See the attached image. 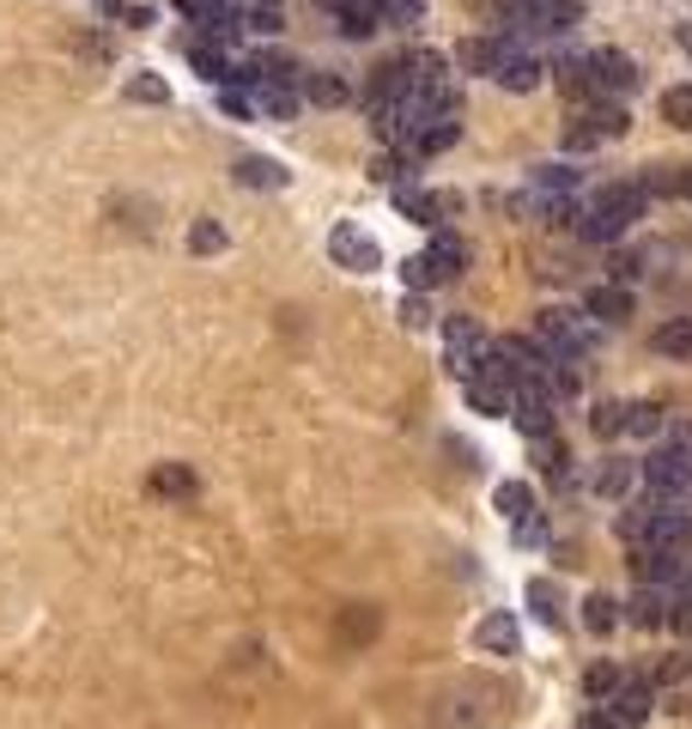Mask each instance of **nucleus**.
<instances>
[{"instance_id": "f257e3e1", "label": "nucleus", "mask_w": 692, "mask_h": 729, "mask_svg": "<svg viewBox=\"0 0 692 729\" xmlns=\"http://www.w3.org/2000/svg\"><path fill=\"white\" fill-rule=\"evenodd\" d=\"M535 340L553 352L559 365H577L589 347H595V328L583 323L577 311H541V323H535Z\"/></svg>"}, {"instance_id": "f03ea898", "label": "nucleus", "mask_w": 692, "mask_h": 729, "mask_svg": "<svg viewBox=\"0 0 692 729\" xmlns=\"http://www.w3.org/2000/svg\"><path fill=\"white\" fill-rule=\"evenodd\" d=\"M638 474L650 481L656 498H680L692 486V450H680V444H656V450L638 462Z\"/></svg>"}, {"instance_id": "7ed1b4c3", "label": "nucleus", "mask_w": 692, "mask_h": 729, "mask_svg": "<svg viewBox=\"0 0 692 729\" xmlns=\"http://www.w3.org/2000/svg\"><path fill=\"white\" fill-rule=\"evenodd\" d=\"M328 256H334V268H347V273H377L383 268V244L353 220H340L334 232H328Z\"/></svg>"}, {"instance_id": "20e7f679", "label": "nucleus", "mask_w": 692, "mask_h": 729, "mask_svg": "<svg viewBox=\"0 0 692 729\" xmlns=\"http://www.w3.org/2000/svg\"><path fill=\"white\" fill-rule=\"evenodd\" d=\"M638 547H656V553H692V511L674 505V498H656L650 529H644Z\"/></svg>"}, {"instance_id": "39448f33", "label": "nucleus", "mask_w": 692, "mask_h": 729, "mask_svg": "<svg viewBox=\"0 0 692 729\" xmlns=\"http://www.w3.org/2000/svg\"><path fill=\"white\" fill-rule=\"evenodd\" d=\"M395 208H401L413 225L444 232V225L462 213V195H456V189H395Z\"/></svg>"}, {"instance_id": "423d86ee", "label": "nucleus", "mask_w": 692, "mask_h": 729, "mask_svg": "<svg viewBox=\"0 0 692 729\" xmlns=\"http://www.w3.org/2000/svg\"><path fill=\"white\" fill-rule=\"evenodd\" d=\"M589 79H595V98H626L632 86H638V61H632L626 49H595L589 55Z\"/></svg>"}, {"instance_id": "0eeeda50", "label": "nucleus", "mask_w": 692, "mask_h": 729, "mask_svg": "<svg viewBox=\"0 0 692 729\" xmlns=\"http://www.w3.org/2000/svg\"><path fill=\"white\" fill-rule=\"evenodd\" d=\"M517 49H523V43H510L504 31H498V37H468L456 49V67H462V74H492L498 79V67H504Z\"/></svg>"}, {"instance_id": "6e6552de", "label": "nucleus", "mask_w": 692, "mask_h": 729, "mask_svg": "<svg viewBox=\"0 0 692 729\" xmlns=\"http://www.w3.org/2000/svg\"><path fill=\"white\" fill-rule=\"evenodd\" d=\"M553 414H559V407H553L547 395L535 390V383H523V390L510 395V419H517L529 438H553Z\"/></svg>"}, {"instance_id": "1a4fd4ad", "label": "nucleus", "mask_w": 692, "mask_h": 729, "mask_svg": "<svg viewBox=\"0 0 692 729\" xmlns=\"http://www.w3.org/2000/svg\"><path fill=\"white\" fill-rule=\"evenodd\" d=\"M444 335H450V365H456L462 378H468V371H474V359H480V352L492 347V340H486V328L474 323V316H450V323H444Z\"/></svg>"}, {"instance_id": "9d476101", "label": "nucleus", "mask_w": 692, "mask_h": 729, "mask_svg": "<svg viewBox=\"0 0 692 729\" xmlns=\"http://www.w3.org/2000/svg\"><path fill=\"white\" fill-rule=\"evenodd\" d=\"M583 311L595 316L601 328H626L632 323V292L614 287V280H608V287H589L583 292Z\"/></svg>"}, {"instance_id": "9b49d317", "label": "nucleus", "mask_w": 692, "mask_h": 729, "mask_svg": "<svg viewBox=\"0 0 692 729\" xmlns=\"http://www.w3.org/2000/svg\"><path fill=\"white\" fill-rule=\"evenodd\" d=\"M577 189H583V170H571V165H541L529 177V195L535 201H577Z\"/></svg>"}, {"instance_id": "f8f14e48", "label": "nucleus", "mask_w": 692, "mask_h": 729, "mask_svg": "<svg viewBox=\"0 0 692 729\" xmlns=\"http://www.w3.org/2000/svg\"><path fill=\"white\" fill-rule=\"evenodd\" d=\"M474 644L480 651H492V657H517V644H523V632H517V614H486L480 626H474Z\"/></svg>"}, {"instance_id": "ddd939ff", "label": "nucleus", "mask_w": 692, "mask_h": 729, "mask_svg": "<svg viewBox=\"0 0 692 729\" xmlns=\"http://www.w3.org/2000/svg\"><path fill=\"white\" fill-rule=\"evenodd\" d=\"M632 232V220H620V213H608L601 201H589L583 213H577V237H589V244H620V237Z\"/></svg>"}, {"instance_id": "4468645a", "label": "nucleus", "mask_w": 692, "mask_h": 729, "mask_svg": "<svg viewBox=\"0 0 692 729\" xmlns=\"http://www.w3.org/2000/svg\"><path fill=\"white\" fill-rule=\"evenodd\" d=\"M298 91H304V98H310V104H322V110L347 104V79H340L334 67H304Z\"/></svg>"}, {"instance_id": "2eb2a0df", "label": "nucleus", "mask_w": 692, "mask_h": 729, "mask_svg": "<svg viewBox=\"0 0 692 729\" xmlns=\"http://www.w3.org/2000/svg\"><path fill=\"white\" fill-rule=\"evenodd\" d=\"M237 182H243V189H286V182H292V170L280 165V158L249 153V158H237Z\"/></svg>"}, {"instance_id": "dca6fc26", "label": "nucleus", "mask_w": 692, "mask_h": 729, "mask_svg": "<svg viewBox=\"0 0 692 729\" xmlns=\"http://www.w3.org/2000/svg\"><path fill=\"white\" fill-rule=\"evenodd\" d=\"M498 511L510 517V529H523V523H541V511H535V486H529V481H504V486H498Z\"/></svg>"}, {"instance_id": "f3484780", "label": "nucleus", "mask_w": 692, "mask_h": 729, "mask_svg": "<svg viewBox=\"0 0 692 729\" xmlns=\"http://www.w3.org/2000/svg\"><path fill=\"white\" fill-rule=\"evenodd\" d=\"M426 256H431V268H438V280H456V273L468 268V244H462L456 232H438Z\"/></svg>"}, {"instance_id": "a211bd4d", "label": "nucleus", "mask_w": 692, "mask_h": 729, "mask_svg": "<svg viewBox=\"0 0 692 729\" xmlns=\"http://www.w3.org/2000/svg\"><path fill=\"white\" fill-rule=\"evenodd\" d=\"M650 705H656L650 681H626V687L614 693V711H608V717H620V724H644V717H650Z\"/></svg>"}, {"instance_id": "6ab92c4d", "label": "nucleus", "mask_w": 692, "mask_h": 729, "mask_svg": "<svg viewBox=\"0 0 692 729\" xmlns=\"http://www.w3.org/2000/svg\"><path fill=\"white\" fill-rule=\"evenodd\" d=\"M632 481H638V462H626V456H608V462L595 469V493H601V498L632 493Z\"/></svg>"}, {"instance_id": "aec40b11", "label": "nucleus", "mask_w": 692, "mask_h": 729, "mask_svg": "<svg viewBox=\"0 0 692 729\" xmlns=\"http://www.w3.org/2000/svg\"><path fill=\"white\" fill-rule=\"evenodd\" d=\"M553 79H559L565 98H577V104H595V79H589V61H571V55H565V61L553 67Z\"/></svg>"}, {"instance_id": "412c9836", "label": "nucleus", "mask_w": 692, "mask_h": 729, "mask_svg": "<svg viewBox=\"0 0 692 729\" xmlns=\"http://www.w3.org/2000/svg\"><path fill=\"white\" fill-rule=\"evenodd\" d=\"M498 86H504V91H535L541 86V61L529 49H517L504 67H498Z\"/></svg>"}, {"instance_id": "4be33fe9", "label": "nucleus", "mask_w": 692, "mask_h": 729, "mask_svg": "<svg viewBox=\"0 0 692 729\" xmlns=\"http://www.w3.org/2000/svg\"><path fill=\"white\" fill-rule=\"evenodd\" d=\"M256 110L274 122H292L298 116V86H256Z\"/></svg>"}, {"instance_id": "5701e85b", "label": "nucleus", "mask_w": 692, "mask_h": 729, "mask_svg": "<svg viewBox=\"0 0 692 729\" xmlns=\"http://www.w3.org/2000/svg\"><path fill=\"white\" fill-rule=\"evenodd\" d=\"M535 462H541V474H547L553 486L571 481V450H565L559 438H535Z\"/></svg>"}, {"instance_id": "b1692460", "label": "nucleus", "mask_w": 692, "mask_h": 729, "mask_svg": "<svg viewBox=\"0 0 692 729\" xmlns=\"http://www.w3.org/2000/svg\"><path fill=\"white\" fill-rule=\"evenodd\" d=\"M656 352L662 359H692V316H674V323L656 328Z\"/></svg>"}, {"instance_id": "393cba45", "label": "nucleus", "mask_w": 692, "mask_h": 729, "mask_svg": "<svg viewBox=\"0 0 692 729\" xmlns=\"http://www.w3.org/2000/svg\"><path fill=\"white\" fill-rule=\"evenodd\" d=\"M529 608H535L547 626H565V596H559L553 577H535V584H529Z\"/></svg>"}, {"instance_id": "a878e982", "label": "nucleus", "mask_w": 692, "mask_h": 729, "mask_svg": "<svg viewBox=\"0 0 692 729\" xmlns=\"http://www.w3.org/2000/svg\"><path fill=\"white\" fill-rule=\"evenodd\" d=\"M559 146L565 153H589V146H601V128H595V110H583V116H571L559 128Z\"/></svg>"}, {"instance_id": "bb28decb", "label": "nucleus", "mask_w": 692, "mask_h": 729, "mask_svg": "<svg viewBox=\"0 0 692 729\" xmlns=\"http://www.w3.org/2000/svg\"><path fill=\"white\" fill-rule=\"evenodd\" d=\"M468 407H480V414H492V419H510V390L468 378Z\"/></svg>"}, {"instance_id": "cd10ccee", "label": "nucleus", "mask_w": 692, "mask_h": 729, "mask_svg": "<svg viewBox=\"0 0 692 729\" xmlns=\"http://www.w3.org/2000/svg\"><path fill=\"white\" fill-rule=\"evenodd\" d=\"M152 493L158 498H189L195 493V474L177 469V462H165V469H152Z\"/></svg>"}, {"instance_id": "c85d7f7f", "label": "nucleus", "mask_w": 692, "mask_h": 729, "mask_svg": "<svg viewBox=\"0 0 692 729\" xmlns=\"http://www.w3.org/2000/svg\"><path fill=\"white\" fill-rule=\"evenodd\" d=\"M122 98H128V104H165V98H170V86H165L158 74H128Z\"/></svg>"}, {"instance_id": "c756f323", "label": "nucleus", "mask_w": 692, "mask_h": 729, "mask_svg": "<svg viewBox=\"0 0 692 729\" xmlns=\"http://www.w3.org/2000/svg\"><path fill=\"white\" fill-rule=\"evenodd\" d=\"M583 626L608 638V632L620 626V602H614V596H589V602H583Z\"/></svg>"}, {"instance_id": "7c9ffc66", "label": "nucleus", "mask_w": 692, "mask_h": 729, "mask_svg": "<svg viewBox=\"0 0 692 729\" xmlns=\"http://www.w3.org/2000/svg\"><path fill=\"white\" fill-rule=\"evenodd\" d=\"M243 25L262 31V37H280V25H286V7H280V0H256V7L243 13Z\"/></svg>"}, {"instance_id": "2f4dec72", "label": "nucleus", "mask_w": 692, "mask_h": 729, "mask_svg": "<svg viewBox=\"0 0 692 729\" xmlns=\"http://www.w3.org/2000/svg\"><path fill=\"white\" fill-rule=\"evenodd\" d=\"M620 687H626V675H620L614 663H595V669L583 675V693H589V699H614Z\"/></svg>"}, {"instance_id": "473e14b6", "label": "nucleus", "mask_w": 692, "mask_h": 729, "mask_svg": "<svg viewBox=\"0 0 692 729\" xmlns=\"http://www.w3.org/2000/svg\"><path fill=\"white\" fill-rule=\"evenodd\" d=\"M638 182H644V195H650V201L656 195H680V165H644Z\"/></svg>"}, {"instance_id": "72a5a7b5", "label": "nucleus", "mask_w": 692, "mask_h": 729, "mask_svg": "<svg viewBox=\"0 0 692 729\" xmlns=\"http://www.w3.org/2000/svg\"><path fill=\"white\" fill-rule=\"evenodd\" d=\"M189 249H195V256H219V249H225V225L219 220H195V225H189Z\"/></svg>"}, {"instance_id": "f704fd0d", "label": "nucleus", "mask_w": 692, "mask_h": 729, "mask_svg": "<svg viewBox=\"0 0 692 729\" xmlns=\"http://www.w3.org/2000/svg\"><path fill=\"white\" fill-rule=\"evenodd\" d=\"M662 122H674V128H692V86H668V91H662Z\"/></svg>"}, {"instance_id": "c9c22d12", "label": "nucleus", "mask_w": 692, "mask_h": 729, "mask_svg": "<svg viewBox=\"0 0 692 729\" xmlns=\"http://www.w3.org/2000/svg\"><path fill=\"white\" fill-rule=\"evenodd\" d=\"M626 426H632V402H601L595 407V431H601V438H620Z\"/></svg>"}, {"instance_id": "e433bc0d", "label": "nucleus", "mask_w": 692, "mask_h": 729, "mask_svg": "<svg viewBox=\"0 0 692 729\" xmlns=\"http://www.w3.org/2000/svg\"><path fill=\"white\" fill-rule=\"evenodd\" d=\"M656 249H620L614 261H608V268H614V287H632V280H638L644 273V261H650Z\"/></svg>"}, {"instance_id": "4c0bfd02", "label": "nucleus", "mask_w": 692, "mask_h": 729, "mask_svg": "<svg viewBox=\"0 0 692 729\" xmlns=\"http://www.w3.org/2000/svg\"><path fill=\"white\" fill-rule=\"evenodd\" d=\"M401 280H407V292L438 287V268H431V256H407V261H401Z\"/></svg>"}, {"instance_id": "58836bf2", "label": "nucleus", "mask_w": 692, "mask_h": 729, "mask_svg": "<svg viewBox=\"0 0 692 729\" xmlns=\"http://www.w3.org/2000/svg\"><path fill=\"white\" fill-rule=\"evenodd\" d=\"M426 13V0H383V25H413Z\"/></svg>"}, {"instance_id": "ea45409f", "label": "nucleus", "mask_w": 692, "mask_h": 729, "mask_svg": "<svg viewBox=\"0 0 692 729\" xmlns=\"http://www.w3.org/2000/svg\"><path fill=\"white\" fill-rule=\"evenodd\" d=\"M626 431H644V438H650V431H662V407H656V402H638V407H632V426Z\"/></svg>"}, {"instance_id": "a19ab883", "label": "nucleus", "mask_w": 692, "mask_h": 729, "mask_svg": "<svg viewBox=\"0 0 692 729\" xmlns=\"http://www.w3.org/2000/svg\"><path fill=\"white\" fill-rule=\"evenodd\" d=\"M219 110H225L231 122H243V116H249V98H243V91H231V86H219Z\"/></svg>"}, {"instance_id": "79ce46f5", "label": "nucleus", "mask_w": 692, "mask_h": 729, "mask_svg": "<svg viewBox=\"0 0 692 729\" xmlns=\"http://www.w3.org/2000/svg\"><path fill=\"white\" fill-rule=\"evenodd\" d=\"M401 323H407V328H426V323H431V311H426L419 299H407V304H401Z\"/></svg>"}, {"instance_id": "37998d69", "label": "nucleus", "mask_w": 692, "mask_h": 729, "mask_svg": "<svg viewBox=\"0 0 692 729\" xmlns=\"http://www.w3.org/2000/svg\"><path fill=\"white\" fill-rule=\"evenodd\" d=\"M371 177H377V182H395V177H401V158H389V153H383L377 165H371Z\"/></svg>"}, {"instance_id": "c03bdc74", "label": "nucleus", "mask_w": 692, "mask_h": 729, "mask_svg": "<svg viewBox=\"0 0 692 729\" xmlns=\"http://www.w3.org/2000/svg\"><path fill=\"white\" fill-rule=\"evenodd\" d=\"M347 632H353V638H365V632H377V614H371V608H359V614H353V620H347Z\"/></svg>"}, {"instance_id": "a18cd8bd", "label": "nucleus", "mask_w": 692, "mask_h": 729, "mask_svg": "<svg viewBox=\"0 0 692 729\" xmlns=\"http://www.w3.org/2000/svg\"><path fill=\"white\" fill-rule=\"evenodd\" d=\"M92 7H98V13H104V19H122V25H128V13H134L128 0H92Z\"/></svg>"}, {"instance_id": "49530a36", "label": "nucleus", "mask_w": 692, "mask_h": 729, "mask_svg": "<svg viewBox=\"0 0 692 729\" xmlns=\"http://www.w3.org/2000/svg\"><path fill=\"white\" fill-rule=\"evenodd\" d=\"M680 675H687V663H680V657H668V663L656 669V681H680Z\"/></svg>"}, {"instance_id": "de8ad7c7", "label": "nucleus", "mask_w": 692, "mask_h": 729, "mask_svg": "<svg viewBox=\"0 0 692 729\" xmlns=\"http://www.w3.org/2000/svg\"><path fill=\"white\" fill-rule=\"evenodd\" d=\"M577 729H620V724H614V717H608V711H589V717H583V724H577Z\"/></svg>"}, {"instance_id": "09e8293b", "label": "nucleus", "mask_w": 692, "mask_h": 729, "mask_svg": "<svg viewBox=\"0 0 692 729\" xmlns=\"http://www.w3.org/2000/svg\"><path fill=\"white\" fill-rule=\"evenodd\" d=\"M680 195H692V165H680Z\"/></svg>"}, {"instance_id": "8fccbe9b", "label": "nucleus", "mask_w": 692, "mask_h": 729, "mask_svg": "<svg viewBox=\"0 0 692 729\" xmlns=\"http://www.w3.org/2000/svg\"><path fill=\"white\" fill-rule=\"evenodd\" d=\"M680 43H687V49H692V25H680Z\"/></svg>"}, {"instance_id": "3c124183", "label": "nucleus", "mask_w": 692, "mask_h": 729, "mask_svg": "<svg viewBox=\"0 0 692 729\" xmlns=\"http://www.w3.org/2000/svg\"><path fill=\"white\" fill-rule=\"evenodd\" d=\"M322 7H334V13H340V7H347V0H322Z\"/></svg>"}]
</instances>
